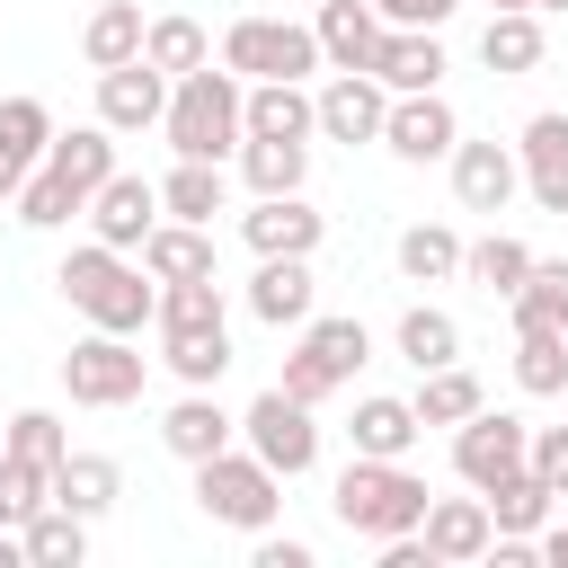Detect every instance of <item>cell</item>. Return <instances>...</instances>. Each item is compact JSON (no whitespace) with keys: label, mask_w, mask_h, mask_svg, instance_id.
<instances>
[{"label":"cell","mask_w":568,"mask_h":568,"mask_svg":"<svg viewBox=\"0 0 568 568\" xmlns=\"http://www.w3.org/2000/svg\"><path fill=\"white\" fill-rule=\"evenodd\" d=\"M213 62L240 71V80H311L320 71V36L302 18H231Z\"/></svg>","instance_id":"6"},{"label":"cell","mask_w":568,"mask_h":568,"mask_svg":"<svg viewBox=\"0 0 568 568\" xmlns=\"http://www.w3.org/2000/svg\"><path fill=\"white\" fill-rule=\"evenodd\" d=\"M453 142H462V115H453V98H444V89L390 98V115H382V151H390L399 169H435Z\"/></svg>","instance_id":"10"},{"label":"cell","mask_w":568,"mask_h":568,"mask_svg":"<svg viewBox=\"0 0 568 568\" xmlns=\"http://www.w3.org/2000/svg\"><path fill=\"white\" fill-rule=\"evenodd\" d=\"M142 62H160V71L178 80V71L213 62V36H204V27L186 18V9H169V18H151V27H142Z\"/></svg>","instance_id":"40"},{"label":"cell","mask_w":568,"mask_h":568,"mask_svg":"<svg viewBox=\"0 0 568 568\" xmlns=\"http://www.w3.org/2000/svg\"><path fill=\"white\" fill-rule=\"evenodd\" d=\"M524 444H532V426L515 417V408H470L462 426H453V470H462V488H497L506 470H524Z\"/></svg>","instance_id":"9"},{"label":"cell","mask_w":568,"mask_h":568,"mask_svg":"<svg viewBox=\"0 0 568 568\" xmlns=\"http://www.w3.org/2000/svg\"><path fill=\"white\" fill-rule=\"evenodd\" d=\"M240 240H248L257 257H311V248L328 240V213H320L311 195H257V204L240 213Z\"/></svg>","instance_id":"13"},{"label":"cell","mask_w":568,"mask_h":568,"mask_svg":"<svg viewBox=\"0 0 568 568\" xmlns=\"http://www.w3.org/2000/svg\"><path fill=\"white\" fill-rule=\"evenodd\" d=\"M160 364L186 390H213L231 373V320H178V328H160Z\"/></svg>","instance_id":"22"},{"label":"cell","mask_w":568,"mask_h":568,"mask_svg":"<svg viewBox=\"0 0 568 568\" xmlns=\"http://www.w3.org/2000/svg\"><path fill=\"white\" fill-rule=\"evenodd\" d=\"M311 36H320V62H328V71H373L382 18H373V0H320Z\"/></svg>","instance_id":"25"},{"label":"cell","mask_w":568,"mask_h":568,"mask_svg":"<svg viewBox=\"0 0 568 568\" xmlns=\"http://www.w3.org/2000/svg\"><path fill=\"white\" fill-rule=\"evenodd\" d=\"M240 71H222V62H195V71H178L169 80V106H160V133H169V151L178 160H231L240 142H248V124H240Z\"/></svg>","instance_id":"2"},{"label":"cell","mask_w":568,"mask_h":568,"mask_svg":"<svg viewBox=\"0 0 568 568\" xmlns=\"http://www.w3.org/2000/svg\"><path fill=\"white\" fill-rule=\"evenodd\" d=\"M36 506H53V470H36V462H18V453H0V524L18 532Z\"/></svg>","instance_id":"43"},{"label":"cell","mask_w":568,"mask_h":568,"mask_svg":"<svg viewBox=\"0 0 568 568\" xmlns=\"http://www.w3.org/2000/svg\"><path fill=\"white\" fill-rule=\"evenodd\" d=\"M541 53H550V36H541V9H488V27H479V62H488L497 80H524V71H541Z\"/></svg>","instance_id":"26"},{"label":"cell","mask_w":568,"mask_h":568,"mask_svg":"<svg viewBox=\"0 0 568 568\" xmlns=\"http://www.w3.org/2000/svg\"><path fill=\"white\" fill-rule=\"evenodd\" d=\"M444 169H453V204H462V213H488V222H497V213L524 195L515 142H470V133H462V142L444 151Z\"/></svg>","instance_id":"12"},{"label":"cell","mask_w":568,"mask_h":568,"mask_svg":"<svg viewBox=\"0 0 568 568\" xmlns=\"http://www.w3.org/2000/svg\"><path fill=\"white\" fill-rule=\"evenodd\" d=\"M488 9H532V0H488Z\"/></svg>","instance_id":"51"},{"label":"cell","mask_w":568,"mask_h":568,"mask_svg":"<svg viewBox=\"0 0 568 568\" xmlns=\"http://www.w3.org/2000/svg\"><path fill=\"white\" fill-rule=\"evenodd\" d=\"M142 27H151V18H142V0H98V9H89V27H80V62H89V71L133 62V53H142Z\"/></svg>","instance_id":"28"},{"label":"cell","mask_w":568,"mask_h":568,"mask_svg":"<svg viewBox=\"0 0 568 568\" xmlns=\"http://www.w3.org/2000/svg\"><path fill=\"white\" fill-rule=\"evenodd\" d=\"M160 106H169V71H160V62L133 53V62L98 71V124H106V133H151Z\"/></svg>","instance_id":"14"},{"label":"cell","mask_w":568,"mask_h":568,"mask_svg":"<svg viewBox=\"0 0 568 568\" xmlns=\"http://www.w3.org/2000/svg\"><path fill=\"white\" fill-rule=\"evenodd\" d=\"M0 568H27V550H18V532L0 524Z\"/></svg>","instance_id":"49"},{"label":"cell","mask_w":568,"mask_h":568,"mask_svg":"<svg viewBox=\"0 0 568 568\" xmlns=\"http://www.w3.org/2000/svg\"><path fill=\"white\" fill-rule=\"evenodd\" d=\"M240 178H248V195H302V178H311V142H240Z\"/></svg>","instance_id":"35"},{"label":"cell","mask_w":568,"mask_h":568,"mask_svg":"<svg viewBox=\"0 0 568 568\" xmlns=\"http://www.w3.org/2000/svg\"><path fill=\"white\" fill-rule=\"evenodd\" d=\"M222 204H231L222 160H178V169L160 178V213H169V222H213Z\"/></svg>","instance_id":"31"},{"label":"cell","mask_w":568,"mask_h":568,"mask_svg":"<svg viewBox=\"0 0 568 568\" xmlns=\"http://www.w3.org/2000/svg\"><path fill=\"white\" fill-rule=\"evenodd\" d=\"M240 444H248V453H257L275 479H302V470L320 462V408L266 382V390L240 408Z\"/></svg>","instance_id":"7"},{"label":"cell","mask_w":568,"mask_h":568,"mask_svg":"<svg viewBox=\"0 0 568 568\" xmlns=\"http://www.w3.org/2000/svg\"><path fill=\"white\" fill-rule=\"evenodd\" d=\"M532 559H550V568H568V524H550V532H532Z\"/></svg>","instance_id":"47"},{"label":"cell","mask_w":568,"mask_h":568,"mask_svg":"<svg viewBox=\"0 0 568 568\" xmlns=\"http://www.w3.org/2000/svg\"><path fill=\"white\" fill-rule=\"evenodd\" d=\"M115 497H124V470H115L106 453H62V470H53V506H71L80 524H98Z\"/></svg>","instance_id":"30"},{"label":"cell","mask_w":568,"mask_h":568,"mask_svg":"<svg viewBox=\"0 0 568 568\" xmlns=\"http://www.w3.org/2000/svg\"><path fill=\"white\" fill-rule=\"evenodd\" d=\"M390 346H399V364L435 373V364H453V355H462V320H453L444 302H408V311H399V328H390Z\"/></svg>","instance_id":"29"},{"label":"cell","mask_w":568,"mask_h":568,"mask_svg":"<svg viewBox=\"0 0 568 568\" xmlns=\"http://www.w3.org/2000/svg\"><path fill=\"white\" fill-rule=\"evenodd\" d=\"M515 390L524 399L568 390V328H515Z\"/></svg>","instance_id":"34"},{"label":"cell","mask_w":568,"mask_h":568,"mask_svg":"<svg viewBox=\"0 0 568 568\" xmlns=\"http://www.w3.org/2000/svg\"><path fill=\"white\" fill-rule=\"evenodd\" d=\"M195 515H213V524H231V532H266V524L284 515V479H275L248 444H222V453L195 462Z\"/></svg>","instance_id":"5"},{"label":"cell","mask_w":568,"mask_h":568,"mask_svg":"<svg viewBox=\"0 0 568 568\" xmlns=\"http://www.w3.org/2000/svg\"><path fill=\"white\" fill-rule=\"evenodd\" d=\"M18 550H27V568H80L89 559V524L71 506H36L18 524Z\"/></svg>","instance_id":"32"},{"label":"cell","mask_w":568,"mask_h":568,"mask_svg":"<svg viewBox=\"0 0 568 568\" xmlns=\"http://www.w3.org/2000/svg\"><path fill=\"white\" fill-rule=\"evenodd\" d=\"M532 9H541V18H559V9H568V0H532Z\"/></svg>","instance_id":"50"},{"label":"cell","mask_w":568,"mask_h":568,"mask_svg":"<svg viewBox=\"0 0 568 568\" xmlns=\"http://www.w3.org/2000/svg\"><path fill=\"white\" fill-rule=\"evenodd\" d=\"M44 142H53V106H44V98H0V151L36 169Z\"/></svg>","instance_id":"42"},{"label":"cell","mask_w":568,"mask_h":568,"mask_svg":"<svg viewBox=\"0 0 568 568\" xmlns=\"http://www.w3.org/2000/svg\"><path fill=\"white\" fill-rule=\"evenodd\" d=\"M515 328H568V257H532V275L506 293Z\"/></svg>","instance_id":"39"},{"label":"cell","mask_w":568,"mask_h":568,"mask_svg":"<svg viewBox=\"0 0 568 568\" xmlns=\"http://www.w3.org/2000/svg\"><path fill=\"white\" fill-rule=\"evenodd\" d=\"M53 284H62V302H71L89 328H115V337H142V320H151V302H160V284L142 275V257H133V248H106V240H80V248L53 266Z\"/></svg>","instance_id":"1"},{"label":"cell","mask_w":568,"mask_h":568,"mask_svg":"<svg viewBox=\"0 0 568 568\" xmlns=\"http://www.w3.org/2000/svg\"><path fill=\"white\" fill-rule=\"evenodd\" d=\"M426 479L408 470V462H382V453H355L346 470H337V488H328V515L355 532V541H390V532H417L426 524Z\"/></svg>","instance_id":"3"},{"label":"cell","mask_w":568,"mask_h":568,"mask_svg":"<svg viewBox=\"0 0 568 568\" xmlns=\"http://www.w3.org/2000/svg\"><path fill=\"white\" fill-rule=\"evenodd\" d=\"M417 435H426V426H417V408H408V399H390V390H364V399H355V426H346V444H355V453L408 462V453H417Z\"/></svg>","instance_id":"27"},{"label":"cell","mask_w":568,"mask_h":568,"mask_svg":"<svg viewBox=\"0 0 568 568\" xmlns=\"http://www.w3.org/2000/svg\"><path fill=\"white\" fill-rule=\"evenodd\" d=\"M390 257H399L408 284H453V275H462V231H444V222H408Z\"/></svg>","instance_id":"36"},{"label":"cell","mask_w":568,"mask_h":568,"mask_svg":"<svg viewBox=\"0 0 568 568\" xmlns=\"http://www.w3.org/2000/svg\"><path fill=\"white\" fill-rule=\"evenodd\" d=\"M559 506H568V497H559Z\"/></svg>","instance_id":"52"},{"label":"cell","mask_w":568,"mask_h":568,"mask_svg":"<svg viewBox=\"0 0 568 568\" xmlns=\"http://www.w3.org/2000/svg\"><path fill=\"white\" fill-rule=\"evenodd\" d=\"M382 115H390V89L373 80V71H328L320 89H311V124L328 133V142H382Z\"/></svg>","instance_id":"11"},{"label":"cell","mask_w":568,"mask_h":568,"mask_svg":"<svg viewBox=\"0 0 568 568\" xmlns=\"http://www.w3.org/2000/svg\"><path fill=\"white\" fill-rule=\"evenodd\" d=\"M479 399H488V390H479V373H462V355H453V364L417 373V399H408V408H417V426H462Z\"/></svg>","instance_id":"37"},{"label":"cell","mask_w":568,"mask_h":568,"mask_svg":"<svg viewBox=\"0 0 568 568\" xmlns=\"http://www.w3.org/2000/svg\"><path fill=\"white\" fill-rule=\"evenodd\" d=\"M311 311H320L311 257H257V275H248V320H257V328H302Z\"/></svg>","instance_id":"20"},{"label":"cell","mask_w":568,"mask_h":568,"mask_svg":"<svg viewBox=\"0 0 568 568\" xmlns=\"http://www.w3.org/2000/svg\"><path fill=\"white\" fill-rule=\"evenodd\" d=\"M479 506H488V524H497V532H541L559 497H550V488L532 479V462H524V470H506L497 488H479Z\"/></svg>","instance_id":"38"},{"label":"cell","mask_w":568,"mask_h":568,"mask_svg":"<svg viewBox=\"0 0 568 568\" xmlns=\"http://www.w3.org/2000/svg\"><path fill=\"white\" fill-rule=\"evenodd\" d=\"M36 169H44V178L89 213V195L115 178V133H106V124H71V133H53V142H44V160H36Z\"/></svg>","instance_id":"15"},{"label":"cell","mask_w":568,"mask_h":568,"mask_svg":"<svg viewBox=\"0 0 568 568\" xmlns=\"http://www.w3.org/2000/svg\"><path fill=\"white\" fill-rule=\"evenodd\" d=\"M18 186H27V160H9V151H0V213L18 204Z\"/></svg>","instance_id":"48"},{"label":"cell","mask_w":568,"mask_h":568,"mask_svg":"<svg viewBox=\"0 0 568 568\" xmlns=\"http://www.w3.org/2000/svg\"><path fill=\"white\" fill-rule=\"evenodd\" d=\"M524 462H532V479H541L550 497H568V426H532Z\"/></svg>","instance_id":"44"},{"label":"cell","mask_w":568,"mask_h":568,"mask_svg":"<svg viewBox=\"0 0 568 568\" xmlns=\"http://www.w3.org/2000/svg\"><path fill=\"white\" fill-rule=\"evenodd\" d=\"M257 568H311V541H293V532L275 541V524H266L257 532Z\"/></svg>","instance_id":"46"},{"label":"cell","mask_w":568,"mask_h":568,"mask_svg":"<svg viewBox=\"0 0 568 568\" xmlns=\"http://www.w3.org/2000/svg\"><path fill=\"white\" fill-rule=\"evenodd\" d=\"M453 9H462V0H373V18H382V27H435V36H444V18H453Z\"/></svg>","instance_id":"45"},{"label":"cell","mask_w":568,"mask_h":568,"mask_svg":"<svg viewBox=\"0 0 568 568\" xmlns=\"http://www.w3.org/2000/svg\"><path fill=\"white\" fill-rule=\"evenodd\" d=\"M0 453H18V462H36V470H62V453H71V426H62L53 408H18V417L0 426Z\"/></svg>","instance_id":"41"},{"label":"cell","mask_w":568,"mask_h":568,"mask_svg":"<svg viewBox=\"0 0 568 568\" xmlns=\"http://www.w3.org/2000/svg\"><path fill=\"white\" fill-rule=\"evenodd\" d=\"M240 124L257 142H311V80H248L240 89Z\"/></svg>","instance_id":"21"},{"label":"cell","mask_w":568,"mask_h":568,"mask_svg":"<svg viewBox=\"0 0 568 568\" xmlns=\"http://www.w3.org/2000/svg\"><path fill=\"white\" fill-rule=\"evenodd\" d=\"M462 275H470L479 293H497V302H506V293L532 275V248H524L515 231H479V240H462Z\"/></svg>","instance_id":"33"},{"label":"cell","mask_w":568,"mask_h":568,"mask_svg":"<svg viewBox=\"0 0 568 568\" xmlns=\"http://www.w3.org/2000/svg\"><path fill=\"white\" fill-rule=\"evenodd\" d=\"M160 444L195 470L204 453H222V444H240V417L213 399V390H186V399H169V417H160Z\"/></svg>","instance_id":"23"},{"label":"cell","mask_w":568,"mask_h":568,"mask_svg":"<svg viewBox=\"0 0 568 568\" xmlns=\"http://www.w3.org/2000/svg\"><path fill=\"white\" fill-rule=\"evenodd\" d=\"M515 169H524V195L541 213H568V115L541 106L524 133H515Z\"/></svg>","instance_id":"17"},{"label":"cell","mask_w":568,"mask_h":568,"mask_svg":"<svg viewBox=\"0 0 568 568\" xmlns=\"http://www.w3.org/2000/svg\"><path fill=\"white\" fill-rule=\"evenodd\" d=\"M151 284H186V275H213V222H151V240L133 248Z\"/></svg>","instance_id":"24"},{"label":"cell","mask_w":568,"mask_h":568,"mask_svg":"<svg viewBox=\"0 0 568 568\" xmlns=\"http://www.w3.org/2000/svg\"><path fill=\"white\" fill-rule=\"evenodd\" d=\"M142 373H151V355H142L133 337H115V328H89V337L62 355V390H71L80 408H133V399H142Z\"/></svg>","instance_id":"8"},{"label":"cell","mask_w":568,"mask_h":568,"mask_svg":"<svg viewBox=\"0 0 568 568\" xmlns=\"http://www.w3.org/2000/svg\"><path fill=\"white\" fill-rule=\"evenodd\" d=\"M444 36L435 27H382V44H373V80L390 89V98H417V89H444Z\"/></svg>","instance_id":"18"},{"label":"cell","mask_w":568,"mask_h":568,"mask_svg":"<svg viewBox=\"0 0 568 568\" xmlns=\"http://www.w3.org/2000/svg\"><path fill=\"white\" fill-rule=\"evenodd\" d=\"M417 541H426V559H435V568H470V559H488L497 524H488L479 488H470V497H426V524H417Z\"/></svg>","instance_id":"16"},{"label":"cell","mask_w":568,"mask_h":568,"mask_svg":"<svg viewBox=\"0 0 568 568\" xmlns=\"http://www.w3.org/2000/svg\"><path fill=\"white\" fill-rule=\"evenodd\" d=\"M364 364H373V328H364V320H346V311H337V320H320V311H311V320H302V337H293V355H284V373H275V390H293V399H311V408H320V399H337Z\"/></svg>","instance_id":"4"},{"label":"cell","mask_w":568,"mask_h":568,"mask_svg":"<svg viewBox=\"0 0 568 568\" xmlns=\"http://www.w3.org/2000/svg\"><path fill=\"white\" fill-rule=\"evenodd\" d=\"M151 222H160V186L133 178V169H115V178L89 195V240H106V248H142Z\"/></svg>","instance_id":"19"}]
</instances>
